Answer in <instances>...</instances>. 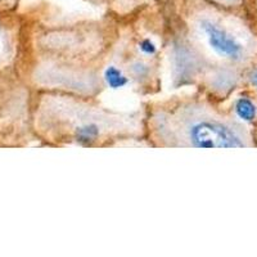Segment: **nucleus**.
<instances>
[{"instance_id":"1","label":"nucleus","mask_w":257,"mask_h":257,"mask_svg":"<svg viewBox=\"0 0 257 257\" xmlns=\"http://www.w3.org/2000/svg\"><path fill=\"white\" fill-rule=\"evenodd\" d=\"M156 121V128L162 141H170L169 146L178 142V147L197 148L256 147L254 128L205 105L187 107L171 114L162 113Z\"/></svg>"},{"instance_id":"2","label":"nucleus","mask_w":257,"mask_h":257,"mask_svg":"<svg viewBox=\"0 0 257 257\" xmlns=\"http://www.w3.org/2000/svg\"><path fill=\"white\" fill-rule=\"evenodd\" d=\"M202 45L221 63L222 70L240 77L257 57V34L243 21L226 16L206 15L197 21Z\"/></svg>"},{"instance_id":"3","label":"nucleus","mask_w":257,"mask_h":257,"mask_svg":"<svg viewBox=\"0 0 257 257\" xmlns=\"http://www.w3.org/2000/svg\"><path fill=\"white\" fill-rule=\"evenodd\" d=\"M233 113L244 125H257V102L252 96H238L233 103Z\"/></svg>"},{"instance_id":"4","label":"nucleus","mask_w":257,"mask_h":257,"mask_svg":"<svg viewBox=\"0 0 257 257\" xmlns=\"http://www.w3.org/2000/svg\"><path fill=\"white\" fill-rule=\"evenodd\" d=\"M104 79L107 81V84L109 85V88L112 89H118L122 88L127 84V79L122 75L120 70L114 66H111L105 70L104 72Z\"/></svg>"},{"instance_id":"5","label":"nucleus","mask_w":257,"mask_h":257,"mask_svg":"<svg viewBox=\"0 0 257 257\" xmlns=\"http://www.w3.org/2000/svg\"><path fill=\"white\" fill-rule=\"evenodd\" d=\"M243 77H244L245 84L248 85V88L257 95V57L248 67L245 68Z\"/></svg>"},{"instance_id":"6","label":"nucleus","mask_w":257,"mask_h":257,"mask_svg":"<svg viewBox=\"0 0 257 257\" xmlns=\"http://www.w3.org/2000/svg\"><path fill=\"white\" fill-rule=\"evenodd\" d=\"M141 50L146 54H153L156 52V47L151 40H143L141 43Z\"/></svg>"},{"instance_id":"7","label":"nucleus","mask_w":257,"mask_h":257,"mask_svg":"<svg viewBox=\"0 0 257 257\" xmlns=\"http://www.w3.org/2000/svg\"><path fill=\"white\" fill-rule=\"evenodd\" d=\"M254 141H256V147H257V127L254 128Z\"/></svg>"},{"instance_id":"8","label":"nucleus","mask_w":257,"mask_h":257,"mask_svg":"<svg viewBox=\"0 0 257 257\" xmlns=\"http://www.w3.org/2000/svg\"><path fill=\"white\" fill-rule=\"evenodd\" d=\"M256 127H257V125H256Z\"/></svg>"}]
</instances>
